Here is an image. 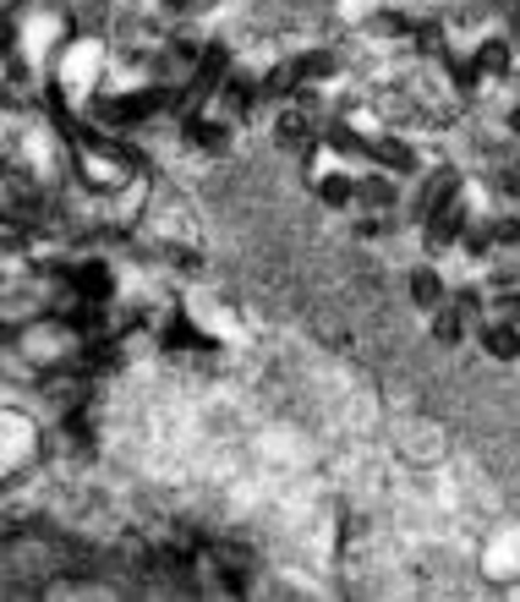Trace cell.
<instances>
[{"mask_svg": "<svg viewBox=\"0 0 520 602\" xmlns=\"http://www.w3.org/2000/svg\"><path fill=\"white\" fill-rule=\"evenodd\" d=\"M99 82H105V45L99 39H61L56 71H50V99L71 110L82 99H99Z\"/></svg>", "mask_w": 520, "mask_h": 602, "instance_id": "obj_1", "label": "cell"}, {"mask_svg": "<svg viewBox=\"0 0 520 602\" xmlns=\"http://www.w3.org/2000/svg\"><path fill=\"white\" fill-rule=\"evenodd\" d=\"M159 110H176V93L170 88H131V93H99L94 99V116L105 121V127H143V121H154Z\"/></svg>", "mask_w": 520, "mask_h": 602, "instance_id": "obj_2", "label": "cell"}, {"mask_svg": "<svg viewBox=\"0 0 520 602\" xmlns=\"http://www.w3.org/2000/svg\"><path fill=\"white\" fill-rule=\"evenodd\" d=\"M455 198H465V176L444 165V170L422 176V193H416V203H411V219H416V225H433Z\"/></svg>", "mask_w": 520, "mask_h": 602, "instance_id": "obj_3", "label": "cell"}, {"mask_svg": "<svg viewBox=\"0 0 520 602\" xmlns=\"http://www.w3.org/2000/svg\"><path fill=\"white\" fill-rule=\"evenodd\" d=\"M66 285H71V302H105V307H110V296H116V268L105 264V258H82V264L66 268Z\"/></svg>", "mask_w": 520, "mask_h": 602, "instance_id": "obj_4", "label": "cell"}, {"mask_svg": "<svg viewBox=\"0 0 520 602\" xmlns=\"http://www.w3.org/2000/svg\"><path fill=\"white\" fill-rule=\"evenodd\" d=\"M313 142H318V121H313V110L291 99V105L274 116V148H279V154H307Z\"/></svg>", "mask_w": 520, "mask_h": 602, "instance_id": "obj_5", "label": "cell"}, {"mask_svg": "<svg viewBox=\"0 0 520 602\" xmlns=\"http://www.w3.org/2000/svg\"><path fill=\"white\" fill-rule=\"evenodd\" d=\"M471 61H477V71L482 77H493V82H510L520 67V56H516V39L510 33H488V39H477L471 45Z\"/></svg>", "mask_w": 520, "mask_h": 602, "instance_id": "obj_6", "label": "cell"}, {"mask_svg": "<svg viewBox=\"0 0 520 602\" xmlns=\"http://www.w3.org/2000/svg\"><path fill=\"white\" fill-rule=\"evenodd\" d=\"M477 225V214H471V198H455L433 225H422V236H428V253H444V247H460L465 241V230Z\"/></svg>", "mask_w": 520, "mask_h": 602, "instance_id": "obj_7", "label": "cell"}, {"mask_svg": "<svg viewBox=\"0 0 520 602\" xmlns=\"http://www.w3.org/2000/svg\"><path fill=\"white\" fill-rule=\"evenodd\" d=\"M367 159H373L379 170H390V176H416V170H422V154H416L400 132H384V137L373 132V154H367Z\"/></svg>", "mask_w": 520, "mask_h": 602, "instance_id": "obj_8", "label": "cell"}, {"mask_svg": "<svg viewBox=\"0 0 520 602\" xmlns=\"http://www.w3.org/2000/svg\"><path fill=\"white\" fill-rule=\"evenodd\" d=\"M356 181H362L356 170H340L334 165L324 176H313V198L324 203L328 214H345V208H356Z\"/></svg>", "mask_w": 520, "mask_h": 602, "instance_id": "obj_9", "label": "cell"}, {"mask_svg": "<svg viewBox=\"0 0 520 602\" xmlns=\"http://www.w3.org/2000/svg\"><path fill=\"white\" fill-rule=\"evenodd\" d=\"M405 290H411V307H422V313H439V307L450 302V279H444V274H439L433 264H416V268H411Z\"/></svg>", "mask_w": 520, "mask_h": 602, "instance_id": "obj_10", "label": "cell"}, {"mask_svg": "<svg viewBox=\"0 0 520 602\" xmlns=\"http://www.w3.org/2000/svg\"><path fill=\"white\" fill-rule=\"evenodd\" d=\"M181 132H187V142H193L197 154H208V159H219V154H230V121H214V116H187L181 121Z\"/></svg>", "mask_w": 520, "mask_h": 602, "instance_id": "obj_11", "label": "cell"}, {"mask_svg": "<svg viewBox=\"0 0 520 602\" xmlns=\"http://www.w3.org/2000/svg\"><path fill=\"white\" fill-rule=\"evenodd\" d=\"M394 203H400V176L367 170V176L356 181V208H362V214H390Z\"/></svg>", "mask_w": 520, "mask_h": 602, "instance_id": "obj_12", "label": "cell"}, {"mask_svg": "<svg viewBox=\"0 0 520 602\" xmlns=\"http://www.w3.org/2000/svg\"><path fill=\"white\" fill-rule=\"evenodd\" d=\"M477 345L493 362H520V324H510V318H482L477 324Z\"/></svg>", "mask_w": 520, "mask_h": 602, "instance_id": "obj_13", "label": "cell"}, {"mask_svg": "<svg viewBox=\"0 0 520 602\" xmlns=\"http://www.w3.org/2000/svg\"><path fill=\"white\" fill-rule=\"evenodd\" d=\"M291 67H296V77H302L307 88H318V82H334V77H340V50H328V45H318V50H302Z\"/></svg>", "mask_w": 520, "mask_h": 602, "instance_id": "obj_14", "label": "cell"}, {"mask_svg": "<svg viewBox=\"0 0 520 602\" xmlns=\"http://www.w3.org/2000/svg\"><path fill=\"white\" fill-rule=\"evenodd\" d=\"M428 335L439 339V345H444V351H455L460 339L471 335V318H465V313H460L455 302H444V307H439V313H428Z\"/></svg>", "mask_w": 520, "mask_h": 602, "instance_id": "obj_15", "label": "cell"}, {"mask_svg": "<svg viewBox=\"0 0 520 602\" xmlns=\"http://www.w3.org/2000/svg\"><path fill=\"white\" fill-rule=\"evenodd\" d=\"M460 253H465V264H488V258L499 253V241H493V230H488V219H477V225L465 230V241H460Z\"/></svg>", "mask_w": 520, "mask_h": 602, "instance_id": "obj_16", "label": "cell"}, {"mask_svg": "<svg viewBox=\"0 0 520 602\" xmlns=\"http://www.w3.org/2000/svg\"><path fill=\"white\" fill-rule=\"evenodd\" d=\"M411 50H416V56H433V61H444V56H450V39H444V28H439V22H416V33H411Z\"/></svg>", "mask_w": 520, "mask_h": 602, "instance_id": "obj_17", "label": "cell"}, {"mask_svg": "<svg viewBox=\"0 0 520 602\" xmlns=\"http://www.w3.org/2000/svg\"><path fill=\"white\" fill-rule=\"evenodd\" d=\"M488 230H493L499 253H520V214H493V219H488Z\"/></svg>", "mask_w": 520, "mask_h": 602, "instance_id": "obj_18", "label": "cell"}, {"mask_svg": "<svg viewBox=\"0 0 520 602\" xmlns=\"http://www.w3.org/2000/svg\"><path fill=\"white\" fill-rule=\"evenodd\" d=\"M373 33H384V39H411V33H416V22H411V17H400V11H379V17H373Z\"/></svg>", "mask_w": 520, "mask_h": 602, "instance_id": "obj_19", "label": "cell"}, {"mask_svg": "<svg viewBox=\"0 0 520 602\" xmlns=\"http://www.w3.org/2000/svg\"><path fill=\"white\" fill-rule=\"evenodd\" d=\"M488 318H510V324H520V285H510V290H493Z\"/></svg>", "mask_w": 520, "mask_h": 602, "instance_id": "obj_20", "label": "cell"}, {"mask_svg": "<svg viewBox=\"0 0 520 602\" xmlns=\"http://www.w3.org/2000/svg\"><path fill=\"white\" fill-rule=\"evenodd\" d=\"M390 230H394L390 214H362V219H356V236H362V241H379V236H390Z\"/></svg>", "mask_w": 520, "mask_h": 602, "instance_id": "obj_21", "label": "cell"}, {"mask_svg": "<svg viewBox=\"0 0 520 602\" xmlns=\"http://www.w3.org/2000/svg\"><path fill=\"white\" fill-rule=\"evenodd\" d=\"M504 193H510V198H520V165L510 170V176H504Z\"/></svg>", "mask_w": 520, "mask_h": 602, "instance_id": "obj_22", "label": "cell"}, {"mask_svg": "<svg viewBox=\"0 0 520 602\" xmlns=\"http://www.w3.org/2000/svg\"><path fill=\"white\" fill-rule=\"evenodd\" d=\"M510 132L520 137V105H510Z\"/></svg>", "mask_w": 520, "mask_h": 602, "instance_id": "obj_23", "label": "cell"}, {"mask_svg": "<svg viewBox=\"0 0 520 602\" xmlns=\"http://www.w3.org/2000/svg\"><path fill=\"white\" fill-rule=\"evenodd\" d=\"M516 56H520V33H516Z\"/></svg>", "mask_w": 520, "mask_h": 602, "instance_id": "obj_24", "label": "cell"}]
</instances>
